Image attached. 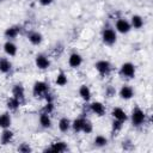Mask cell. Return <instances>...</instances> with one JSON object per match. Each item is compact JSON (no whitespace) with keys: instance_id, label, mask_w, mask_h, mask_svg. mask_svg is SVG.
<instances>
[{"instance_id":"obj_1","label":"cell","mask_w":153,"mask_h":153,"mask_svg":"<svg viewBox=\"0 0 153 153\" xmlns=\"http://www.w3.org/2000/svg\"><path fill=\"white\" fill-rule=\"evenodd\" d=\"M147 121V115L146 112L140 108V106H135L133 110H131V114H130V122H131V126L135 127V128H140L142 127Z\"/></svg>"},{"instance_id":"obj_2","label":"cell","mask_w":153,"mask_h":153,"mask_svg":"<svg viewBox=\"0 0 153 153\" xmlns=\"http://www.w3.org/2000/svg\"><path fill=\"white\" fill-rule=\"evenodd\" d=\"M100 38L105 45L111 47L117 42V32L111 26H104L100 32Z\"/></svg>"},{"instance_id":"obj_3","label":"cell","mask_w":153,"mask_h":153,"mask_svg":"<svg viewBox=\"0 0 153 153\" xmlns=\"http://www.w3.org/2000/svg\"><path fill=\"white\" fill-rule=\"evenodd\" d=\"M50 91V86L44 80H37L32 85V96L36 99H43L44 96Z\"/></svg>"},{"instance_id":"obj_4","label":"cell","mask_w":153,"mask_h":153,"mask_svg":"<svg viewBox=\"0 0 153 153\" xmlns=\"http://www.w3.org/2000/svg\"><path fill=\"white\" fill-rule=\"evenodd\" d=\"M118 74L123 79H134L136 74V67L133 62H123L118 68Z\"/></svg>"},{"instance_id":"obj_5","label":"cell","mask_w":153,"mask_h":153,"mask_svg":"<svg viewBox=\"0 0 153 153\" xmlns=\"http://www.w3.org/2000/svg\"><path fill=\"white\" fill-rule=\"evenodd\" d=\"M94 69L97 71V73L100 76H104L105 78V76H109L111 74V72H112L114 68H112V65H111L110 61L102 59V60H98L94 63Z\"/></svg>"},{"instance_id":"obj_6","label":"cell","mask_w":153,"mask_h":153,"mask_svg":"<svg viewBox=\"0 0 153 153\" xmlns=\"http://www.w3.org/2000/svg\"><path fill=\"white\" fill-rule=\"evenodd\" d=\"M115 30L116 32L121 33V35H127L130 32L131 30V26H130V23L128 19L126 18H117L116 22H115Z\"/></svg>"},{"instance_id":"obj_7","label":"cell","mask_w":153,"mask_h":153,"mask_svg":"<svg viewBox=\"0 0 153 153\" xmlns=\"http://www.w3.org/2000/svg\"><path fill=\"white\" fill-rule=\"evenodd\" d=\"M50 65H51V62H50V59L48 57V55L39 53L35 56V66L39 71H47L50 67Z\"/></svg>"},{"instance_id":"obj_8","label":"cell","mask_w":153,"mask_h":153,"mask_svg":"<svg viewBox=\"0 0 153 153\" xmlns=\"http://www.w3.org/2000/svg\"><path fill=\"white\" fill-rule=\"evenodd\" d=\"M68 151V145L66 141L62 140H57L51 142L47 148H44V152H55V153H63Z\"/></svg>"},{"instance_id":"obj_9","label":"cell","mask_w":153,"mask_h":153,"mask_svg":"<svg viewBox=\"0 0 153 153\" xmlns=\"http://www.w3.org/2000/svg\"><path fill=\"white\" fill-rule=\"evenodd\" d=\"M87 106H88V111H90L91 114L98 116V117L104 116L105 112H106V108H105V105H104L102 102H98V100L90 103Z\"/></svg>"},{"instance_id":"obj_10","label":"cell","mask_w":153,"mask_h":153,"mask_svg":"<svg viewBox=\"0 0 153 153\" xmlns=\"http://www.w3.org/2000/svg\"><path fill=\"white\" fill-rule=\"evenodd\" d=\"M22 32V26L19 25H11L8 27H6V30L4 31V36L6 39H10V41H13L16 39Z\"/></svg>"},{"instance_id":"obj_11","label":"cell","mask_w":153,"mask_h":153,"mask_svg":"<svg viewBox=\"0 0 153 153\" xmlns=\"http://www.w3.org/2000/svg\"><path fill=\"white\" fill-rule=\"evenodd\" d=\"M118 96L123 100H130L135 96V91L130 85H122L121 88L118 90Z\"/></svg>"},{"instance_id":"obj_12","label":"cell","mask_w":153,"mask_h":153,"mask_svg":"<svg viewBox=\"0 0 153 153\" xmlns=\"http://www.w3.org/2000/svg\"><path fill=\"white\" fill-rule=\"evenodd\" d=\"M82 61H84L82 56L76 51L71 53L68 56V66L71 68H79L82 65Z\"/></svg>"},{"instance_id":"obj_13","label":"cell","mask_w":153,"mask_h":153,"mask_svg":"<svg viewBox=\"0 0 153 153\" xmlns=\"http://www.w3.org/2000/svg\"><path fill=\"white\" fill-rule=\"evenodd\" d=\"M2 49H4V53H5L7 56H10V57L16 56L17 53H18V47H17V44H16L13 41H10V39H6V42H5L4 45H2Z\"/></svg>"},{"instance_id":"obj_14","label":"cell","mask_w":153,"mask_h":153,"mask_svg":"<svg viewBox=\"0 0 153 153\" xmlns=\"http://www.w3.org/2000/svg\"><path fill=\"white\" fill-rule=\"evenodd\" d=\"M26 38L32 45H41L42 42H43V35L39 31H36V30H32V31L27 32Z\"/></svg>"},{"instance_id":"obj_15","label":"cell","mask_w":153,"mask_h":153,"mask_svg":"<svg viewBox=\"0 0 153 153\" xmlns=\"http://www.w3.org/2000/svg\"><path fill=\"white\" fill-rule=\"evenodd\" d=\"M12 96L17 99H19L22 103L25 100V87L22 85V84H14L12 86Z\"/></svg>"},{"instance_id":"obj_16","label":"cell","mask_w":153,"mask_h":153,"mask_svg":"<svg viewBox=\"0 0 153 153\" xmlns=\"http://www.w3.org/2000/svg\"><path fill=\"white\" fill-rule=\"evenodd\" d=\"M14 139V133L10 129V128H6V129H2L1 134H0V143L2 146H6V145H10Z\"/></svg>"},{"instance_id":"obj_17","label":"cell","mask_w":153,"mask_h":153,"mask_svg":"<svg viewBox=\"0 0 153 153\" xmlns=\"http://www.w3.org/2000/svg\"><path fill=\"white\" fill-rule=\"evenodd\" d=\"M38 123H39L41 128H43V129H50L51 126H53V121H51L50 115L47 114V112L41 111V114L38 116Z\"/></svg>"},{"instance_id":"obj_18","label":"cell","mask_w":153,"mask_h":153,"mask_svg":"<svg viewBox=\"0 0 153 153\" xmlns=\"http://www.w3.org/2000/svg\"><path fill=\"white\" fill-rule=\"evenodd\" d=\"M78 94L85 103H87V102H90V99L92 97V91L86 84H82V85H80V87L78 90Z\"/></svg>"},{"instance_id":"obj_19","label":"cell","mask_w":153,"mask_h":153,"mask_svg":"<svg viewBox=\"0 0 153 153\" xmlns=\"http://www.w3.org/2000/svg\"><path fill=\"white\" fill-rule=\"evenodd\" d=\"M111 116H112L114 120H118V121H122V122H126V121L128 120L127 112H126L122 108H120V106L112 108V110H111Z\"/></svg>"},{"instance_id":"obj_20","label":"cell","mask_w":153,"mask_h":153,"mask_svg":"<svg viewBox=\"0 0 153 153\" xmlns=\"http://www.w3.org/2000/svg\"><path fill=\"white\" fill-rule=\"evenodd\" d=\"M129 23H130L131 29H135V30H140L145 25L143 17H141L140 14H133L131 18H130V20H129Z\"/></svg>"},{"instance_id":"obj_21","label":"cell","mask_w":153,"mask_h":153,"mask_svg":"<svg viewBox=\"0 0 153 153\" xmlns=\"http://www.w3.org/2000/svg\"><path fill=\"white\" fill-rule=\"evenodd\" d=\"M12 68H13V65L7 57H4V56L0 57V73L8 74L12 72Z\"/></svg>"},{"instance_id":"obj_22","label":"cell","mask_w":153,"mask_h":153,"mask_svg":"<svg viewBox=\"0 0 153 153\" xmlns=\"http://www.w3.org/2000/svg\"><path fill=\"white\" fill-rule=\"evenodd\" d=\"M22 104L23 103L19 99L14 98L13 96H11L10 98H7V100H6V108H7L8 111H17L22 106Z\"/></svg>"},{"instance_id":"obj_23","label":"cell","mask_w":153,"mask_h":153,"mask_svg":"<svg viewBox=\"0 0 153 153\" xmlns=\"http://www.w3.org/2000/svg\"><path fill=\"white\" fill-rule=\"evenodd\" d=\"M71 126H72V121L68 117H61L57 122V128L61 133H67L71 130Z\"/></svg>"},{"instance_id":"obj_24","label":"cell","mask_w":153,"mask_h":153,"mask_svg":"<svg viewBox=\"0 0 153 153\" xmlns=\"http://www.w3.org/2000/svg\"><path fill=\"white\" fill-rule=\"evenodd\" d=\"M85 117L86 116H79V117H76V118H74L73 121H72V126H71V129L75 133V134H79V133H81V130H82V124H84V121H85Z\"/></svg>"},{"instance_id":"obj_25","label":"cell","mask_w":153,"mask_h":153,"mask_svg":"<svg viewBox=\"0 0 153 153\" xmlns=\"http://www.w3.org/2000/svg\"><path fill=\"white\" fill-rule=\"evenodd\" d=\"M11 124H12L11 114H10L8 111L1 112V114H0V128H1V129H6V128H10Z\"/></svg>"},{"instance_id":"obj_26","label":"cell","mask_w":153,"mask_h":153,"mask_svg":"<svg viewBox=\"0 0 153 153\" xmlns=\"http://www.w3.org/2000/svg\"><path fill=\"white\" fill-rule=\"evenodd\" d=\"M55 84L60 87H63L68 84V76L67 74L63 72V71H60L57 74H56V78H55Z\"/></svg>"},{"instance_id":"obj_27","label":"cell","mask_w":153,"mask_h":153,"mask_svg":"<svg viewBox=\"0 0 153 153\" xmlns=\"http://www.w3.org/2000/svg\"><path fill=\"white\" fill-rule=\"evenodd\" d=\"M108 137L106 136H104V135H102V134H98V135H96V137H94V140H93V145L97 147V148H103V147H105L106 145H108Z\"/></svg>"},{"instance_id":"obj_28","label":"cell","mask_w":153,"mask_h":153,"mask_svg":"<svg viewBox=\"0 0 153 153\" xmlns=\"http://www.w3.org/2000/svg\"><path fill=\"white\" fill-rule=\"evenodd\" d=\"M123 124H124V122L112 118V122H111V133H112V135H117L122 130Z\"/></svg>"},{"instance_id":"obj_29","label":"cell","mask_w":153,"mask_h":153,"mask_svg":"<svg viewBox=\"0 0 153 153\" xmlns=\"http://www.w3.org/2000/svg\"><path fill=\"white\" fill-rule=\"evenodd\" d=\"M92 130H93V124H92V122H91L87 117H85V121H84V124H82V130H81V133H84V134H91Z\"/></svg>"},{"instance_id":"obj_30","label":"cell","mask_w":153,"mask_h":153,"mask_svg":"<svg viewBox=\"0 0 153 153\" xmlns=\"http://www.w3.org/2000/svg\"><path fill=\"white\" fill-rule=\"evenodd\" d=\"M116 93H117V91H116L115 86H112V85H108L104 90V96L106 98H112V97L116 96Z\"/></svg>"},{"instance_id":"obj_31","label":"cell","mask_w":153,"mask_h":153,"mask_svg":"<svg viewBox=\"0 0 153 153\" xmlns=\"http://www.w3.org/2000/svg\"><path fill=\"white\" fill-rule=\"evenodd\" d=\"M55 110V105H54V102H45V104L43 105L42 108V111L43 112H47L49 115H51Z\"/></svg>"},{"instance_id":"obj_32","label":"cell","mask_w":153,"mask_h":153,"mask_svg":"<svg viewBox=\"0 0 153 153\" xmlns=\"http://www.w3.org/2000/svg\"><path fill=\"white\" fill-rule=\"evenodd\" d=\"M17 151L20 152V153H29V152H32V148H31V146H30L27 142H22V143L18 146Z\"/></svg>"},{"instance_id":"obj_33","label":"cell","mask_w":153,"mask_h":153,"mask_svg":"<svg viewBox=\"0 0 153 153\" xmlns=\"http://www.w3.org/2000/svg\"><path fill=\"white\" fill-rule=\"evenodd\" d=\"M122 148H123L124 151H130V149L133 148V142H131L129 139L123 140V141H122Z\"/></svg>"},{"instance_id":"obj_34","label":"cell","mask_w":153,"mask_h":153,"mask_svg":"<svg viewBox=\"0 0 153 153\" xmlns=\"http://www.w3.org/2000/svg\"><path fill=\"white\" fill-rule=\"evenodd\" d=\"M38 2H39L41 6L47 7V6H50V5L54 2V0H38Z\"/></svg>"},{"instance_id":"obj_35","label":"cell","mask_w":153,"mask_h":153,"mask_svg":"<svg viewBox=\"0 0 153 153\" xmlns=\"http://www.w3.org/2000/svg\"><path fill=\"white\" fill-rule=\"evenodd\" d=\"M4 1H5V0H0V2H4Z\"/></svg>"}]
</instances>
